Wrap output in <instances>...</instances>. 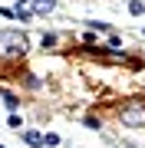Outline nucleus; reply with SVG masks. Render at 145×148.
<instances>
[{
  "label": "nucleus",
  "instance_id": "1",
  "mask_svg": "<svg viewBox=\"0 0 145 148\" xmlns=\"http://www.w3.org/2000/svg\"><path fill=\"white\" fill-rule=\"evenodd\" d=\"M27 49H30V43L20 30H3L0 33V56L3 59H20V56H27Z\"/></svg>",
  "mask_w": 145,
  "mask_h": 148
},
{
  "label": "nucleus",
  "instance_id": "2",
  "mask_svg": "<svg viewBox=\"0 0 145 148\" xmlns=\"http://www.w3.org/2000/svg\"><path fill=\"white\" fill-rule=\"evenodd\" d=\"M53 7H56V0H20L16 3V16L20 20H30L36 13H49Z\"/></svg>",
  "mask_w": 145,
  "mask_h": 148
},
{
  "label": "nucleus",
  "instance_id": "3",
  "mask_svg": "<svg viewBox=\"0 0 145 148\" xmlns=\"http://www.w3.org/2000/svg\"><path fill=\"white\" fill-rule=\"evenodd\" d=\"M119 122L129 128H145V106L142 102H129L122 112H119Z\"/></svg>",
  "mask_w": 145,
  "mask_h": 148
},
{
  "label": "nucleus",
  "instance_id": "4",
  "mask_svg": "<svg viewBox=\"0 0 145 148\" xmlns=\"http://www.w3.org/2000/svg\"><path fill=\"white\" fill-rule=\"evenodd\" d=\"M23 142H27V145H43V135H40V132H23Z\"/></svg>",
  "mask_w": 145,
  "mask_h": 148
},
{
  "label": "nucleus",
  "instance_id": "5",
  "mask_svg": "<svg viewBox=\"0 0 145 148\" xmlns=\"http://www.w3.org/2000/svg\"><path fill=\"white\" fill-rule=\"evenodd\" d=\"M0 95H3V102H7V109L13 112V109H16V95H13L10 89H0Z\"/></svg>",
  "mask_w": 145,
  "mask_h": 148
},
{
  "label": "nucleus",
  "instance_id": "6",
  "mask_svg": "<svg viewBox=\"0 0 145 148\" xmlns=\"http://www.w3.org/2000/svg\"><path fill=\"white\" fill-rule=\"evenodd\" d=\"M129 13L132 16H142L145 13V3H142V0H132V3H129Z\"/></svg>",
  "mask_w": 145,
  "mask_h": 148
},
{
  "label": "nucleus",
  "instance_id": "7",
  "mask_svg": "<svg viewBox=\"0 0 145 148\" xmlns=\"http://www.w3.org/2000/svg\"><path fill=\"white\" fill-rule=\"evenodd\" d=\"M43 142H46V145H59V135H56V132H46Z\"/></svg>",
  "mask_w": 145,
  "mask_h": 148
},
{
  "label": "nucleus",
  "instance_id": "8",
  "mask_svg": "<svg viewBox=\"0 0 145 148\" xmlns=\"http://www.w3.org/2000/svg\"><path fill=\"white\" fill-rule=\"evenodd\" d=\"M7 122H10V128H20V115H16V112H10V119H7Z\"/></svg>",
  "mask_w": 145,
  "mask_h": 148
}]
</instances>
